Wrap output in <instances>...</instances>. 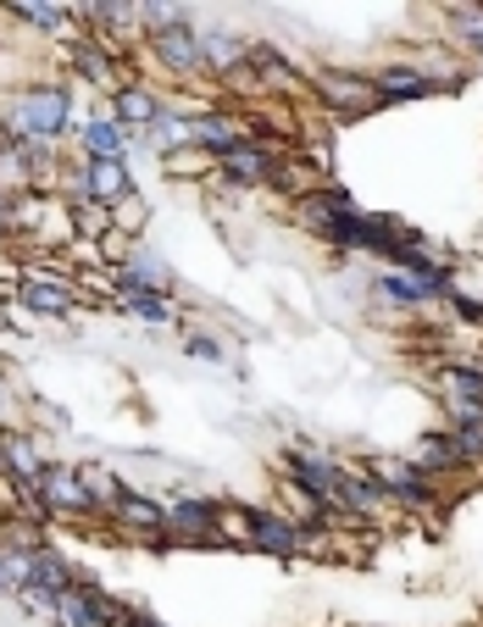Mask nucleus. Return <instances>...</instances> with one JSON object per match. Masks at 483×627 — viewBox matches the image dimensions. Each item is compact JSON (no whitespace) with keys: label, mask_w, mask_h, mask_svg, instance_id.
I'll return each instance as SVG.
<instances>
[{"label":"nucleus","mask_w":483,"mask_h":627,"mask_svg":"<svg viewBox=\"0 0 483 627\" xmlns=\"http://www.w3.org/2000/svg\"><path fill=\"white\" fill-rule=\"evenodd\" d=\"M12 123L28 139H39V134L50 139V134L67 128V95H56V89H28V95L12 101Z\"/></svg>","instance_id":"nucleus-1"},{"label":"nucleus","mask_w":483,"mask_h":627,"mask_svg":"<svg viewBox=\"0 0 483 627\" xmlns=\"http://www.w3.org/2000/svg\"><path fill=\"white\" fill-rule=\"evenodd\" d=\"M322 239H334V244H350V250H394V244H406L389 223H378V217H361V212H350V217H334L329 228H322Z\"/></svg>","instance_id":"nucleus-2"},{"label":"nucleus","mask_w":483,"mask_h":627,"mask_svg":"<svg viewBox=\"0 0 483 627\" xmlns=\"http://www.w3.org/2000/svg\"><path fill=\"white\" fill-rule=\"evenodd\" d=\"M317 95L329 101L334 112H372V106H383V95H378V83L372 78H350V72H322L317 78Z\"/></svg>","instance_id":"nucleus-3"},{"label":"nucleus","mask_w":483,"mask_h":627,"mask_svg":"<svg viewBox=\"0 0 483 627\" xmlns=\"http://www.w3.org/2000/svg\"><path fill=\"white\" fill-rule=\"evenodd\" d=\"M372 478H378V489H383V494H394V500H406V505H428V478H423L412 461H378V467H372Z\"/></svg>","instance_id":"nucleus-4"},{"label":"nucleus","mask_w":483,"mask_h":627,"mask_svg":"<svg viewBox=\"0 0 483 627\" xmlns=\"http://www.w3.org/2000/svg\"><path fill=\"white\" fill-rule=\"evenodd\" d=\"M278 167H273V156L262 150V145H251V139H239L228 156H222V178H233V184H262V178H273Z\"/></svg>","instance_id":"nucleus-5"},{"label":"nucleus","mask_w":483,"mask_h":627,"mask_svg":"<svg viewBox=\"0 0 483 627\" xmlns=\"http://www.w3.org/2000/svg\"><path fill=\"white\" fill-rule=\"evenodd\" d=\"M39 500L56 505V511H90V505H95V500H90V483L78 478V472H61V467L39 478Z\"/></svg>","instance_id":"nucleus-6"},{"label":"nucleus","mask_w":483,"mask_h":627,"mask_svg":"<svg viewBox=\"0 0 483 627\" xmlns=\"http://www.w3.org/2000/svg\"><path fill=\"white\" fill-rule=\"evenodd\" d=\"M289 467H295V483H300L306 494L334 500V489H340V467H329L317 451H295V456H289Z\"/></svg>","instance_id":"nucleus-7"},{"label":"nucleus","mask_w":483,"mask_h":627,"mask_svg":"<svg viewBox=\"0 0 483 627\" xmlns=\"http://www.w3.org/2000/svg\"><path fill=\"white\" fill-rule=\"evenodd\" d=\"M168 522H173L179 533H189V539H211V533L222 527V516H217L211 500H173V505H168Z\"/></svg>","instance_id":"nucleus-8"},{"label":"nucleus","mask_w":483,"mask_h":627,"mask_svg":"<svg viewBox=\"0 0 483 627\" xmlns=\"http://www.w3.org/2000/svg\"><path fill=\"white\" fill-rule=\"evenodd\" d=\"M245 539L251 545H267V550H278V556H289V550H300V533L289 527V522H278V516H262V511H251L245 522Z\"/></svg>","instance_id":"nucleus-9"},{"label":"nucleus","mask_w":483,"mask_h":627,"mask_svg":"<svg viewBox=\"0 0 483 627\" xmlns=\"http://www.w3.org/2000/svg\"><path fill=\"white\" fill-rule=\"evenodd\" d=\"M378 289L389 295V300H400V306H423V300H434V295H445L450 284H434V278H417V273H383L378 278Z\"/></svg>","instance_id":"nucleus-10"},{"label":"nucleus","mask_w":483,"mask_h":627,"mask_svg":"<svg viewBox=\"0 0 483 627\" xmlns=\"http://www.w3.org/2000/svg\"><path fill=\"white\" fill-rule=\"evenodd\" d=\"M106 494L117 500V516H123L128 527H168V511H161L156 500H145V494H134V489H123V483H106Z\"/></svg>","instance_id":"nucleus-11"},{"label":"nucleus","mask_w":483,"mask_h":627,"mask_svg":"<svg viewBox=\"0 0 483 627\" xmlns=\"http://www.w3.org/2000/svg\"><path fill=\"white\" fill-rule=\"evenodd\" d=\"M23 306L39 311V317H67L78 300H72L61 284H50V278H23Z\"/></svg>","instance_id":"nucleus-12"},{"label":"nucleus","mask_w":483,"mask_h":627,"mask_svg":"<svg viewBox=\"0 0 483 627\" xmlns=\"http://www.w3.org/2000/svg\"><path fill=\"white\" fill-rule=\"evenodd\" d=\"M156 56H161V67L184 72V67L200 61V39H195L189 29H168V34H156Z\"/></svg>","instance_id":"nucleus-13"},{"label":"nucleus","mask_w":483,"mask_h":627,"mask_svg":"<svg viewBox=\"0 0 483 627\" xmlns=\"http://www.w3.org/2000/svg\"><path fill=\"white\" fill-rule=\"evenodd\" d=\"M434 89V78L428 72H412V67H389L383 78H378V95L383 101H423Z\"/></svg>","instance_id":"nucleus-14"},{"label":"nucleus","mask_w":483,"mask_h":627,"mask_svg":"<svg viewBox=\"0 0 483 627\" xmlns=\"http://www.w3.org/2000/svg\"><path fill=\"white\" fill-rule=\"evenodd\" d=\"M84 190H90L95 201H123L134 184H128V167H123V161H90Z\"/></svg>","instance_id":"nucleus-15"},{"label":"nucleus","mask_w":483,"mask_h":627,"mask_svg":"<svg viewBox=\"0 0 483 627\" xmlns=\"http://www.w3.org/2000/svg\"><path fill=\"white\" fill-rule=\"evenodd\" d=\"M412 467H417L423 478H434V472H456V467H461V456H456V438H450V433H439V438H423V444H417V456H412Z\"/></svg>","instance_id":"nucleus-16"},{"label":"nucleus","mask_w":483,"mask_h":627,"mask_svg":"<svg viewBox=\"0 0 483 627\" xmlns=\"http://www.w3.org/2000/svg\"><path fill=\"white\" fill-rule=\"evenodd\" d=\"M117 117L128 128H156L161 123V106H156L150 89H117Z\"/></svg>","instance_id":"nucleus-17"},{"label":"nucleus","mask_w":483,"mask_h":627,"mask_svg":"<svg viewBox=\"0 0 483 627\" xmlns=\"http://www.w3.org/2000/svg\"><path fill=\"white\" fill-rule=\"evenodd\" d=\"M56 611H61L72 627H106V622H112V611H106L95 594H78V589H67V594L56 600Z\"/></svg>","instance_id":"nucleus-18"},{"label":"nucleus","mask_w":483,"mask_h":627,"mask_svg":"<svg viewBox=\"0 0 483 627\" xmlns=\"http://www.w3.org/2000/svg\"><path fill=\"white\" fill-rule=\"evenodd\" d=\"M334 500L350 505V511H372V505L389 500V494L378 489V478H361V472H345V467H340V489H334Z\"/></svg>","instance_id":"nucleus-19"},{"label":"nucleus","mask_w":483,"mask_h":627,"mask_svg":"<svg viewBox=\"0 0 483 627\" xmlns=\"http://www.w3.org/2000/svg\"><path fill=\"white\" fill-rule=\"evenodd\" d=\"M72 61H78V72H84L90 83H101V89L117 83V67L106 61V50H101L95 39H78V45H72Z\"/></svg>","instance_id":"nucleus-20"},{"label":"nucleus","mask_w":483,"mask_h":627,"mask_svg":"<svg viewBox=\"0 0 483 627\" xmlns=\"http://www.w3.org/2000/svg\"><path fill=\"white\" fill-rule=\"evenodd\" d=\"M7 467L18 472V483H34V489H39V478H45V472H39V456H34V444H28V438H7Z\"/></svg>","instance_id":"nucleus-21"},{"label":"nucleus","mask_w":483,"mask_h":627,"mask_svg":"<svg viewBox=\"0 0 483 627\" xmlns=\"http://www.w3.org/2000/svg\"><path fill=\"white\" fill-rule=\"evenodd\" d=\"M84 145H90L95 161H117V156H123V134H117L112 123H90V128H84Z\"/></svg>","instance_id":"nucleus-22"},{"label":"nucleus","mask_w":483,"mask_h":627,"mask_svg":"<svg viewBox=\"0 0 483 627\" xmlns=\"http://www.w3.org/2000/svg\"><path fill=\"white\" fill-rule=\"evenodd\" d=\"M12 12H23L34 29H67V7H56V0H23Z\"/></svg>","instance_id":"nucleus-23"},{"label":"nucleus","mask_w":483,"mask_h":627,"mask_svg":"<svg viewBox=\"0 0 483 627\" xmlns=\"http://www.w3.org/2000/svg\"><path fill=\"white\" fill-rule=\"evenodd\" d=\"M450 438H456V456H461V467H478V461H483V422H461Z\"/></svg>","instance_id":"nucleus-24"},{"label":"nucleus","mask_w":483,"mask_h":627,"mask_svg":"<svg viewBox=\"0 0 483 627\" xmlns=\"http://www.w3.org/2000/svg\"><path fill=\"white\" fill-rule=\"evenodd\" d=\"M123 306H128V311H139L145 322H168V300L150 295V289H123Z\"/></svg>","instance_id":"nucleus-25"},{"label":"nucleus","mask_w":483,"mask_h":627,"mask_svg":"<svg viewBox=\"0 0 483 627\" xmlns=\"http://www.w3.org/2000/svg\"><path fill=\"white\" fill-rule=\"evenodd\" d=\"M200 56H206L217 72H233V67H239V45H233L228 34H211V39L200 45Z\"/></svg>","instance_id":"nucleus-26"},{"label":"nucleus","mask_w":483,"mask_h":627,"mask_svg":"<svg viewBox=\"0 0 483 627\" xmlns=\"http://www.w3.org/2000/svg\"><path fill=\"white\" fill-rule=\"evenodd\" d=\"M450 300H456V311H461L467 322H483V306H478V300H467V295H450Z\"/></svg>","instance_id":"nucleus-27"},{"label":"nucleus","mask_w":483,"mask_h":627,"mask_svg":"<svg viewBox=\"0 0 483 627\" xmlns=\"http://www.w3.org/2000/svg\"><path fill=\"white\" fill-rule=\"evenodd\" d=\"M189 355H206V362H217L222 350H217V339H189Z\"/></svg>","instance_id":"nucleus-28"},{"label":"nucleus","mask_w":483,"mask_h":627,"mask_svg":"<svg viewBox=\"0 0 483 627\" xmlns=\"http://www.w3.org/2000/svg\"><path fill=\"white\" fill-rule=\"evenodd\" d=\"M12 150H18V145H12V134H7V128H0V156H12Z\"/></svg>","instance_id":"nucleus-29"},{"label":"nucleus","mask_w":483,"mask_h":627,"mask_svg":"<svg viewBox=\"0 0 483 627\" xmlns=\"http://www.w3.org/2000/svg\"><path fill=\"white\" fill-rule=\"evenodd\" d=\"M0 461H7V444H0Z\"/></svg>","instance_id":"nucleus-30"},{"label":"nucleus","mask_w":483,"mask_h":627,"mask_svg":"<svg viewBox=\"0 0 483 627\" xmlns=\"http://www.w3.org/2000/svg\"><path fill=\"white\" fill-rule=\"evenodd\" d=\"M0 212H7V206H0Z\"/></svg>","instance_id":"nucleus-31"}]
</instances>
